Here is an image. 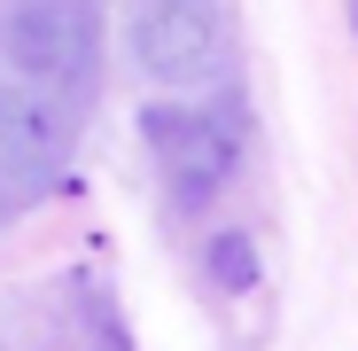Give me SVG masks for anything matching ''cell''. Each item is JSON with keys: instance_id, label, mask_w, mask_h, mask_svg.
<instances>
[{"instance_id": "6da1fadb", "label": "cell", "mask_w": 358, "mask_h": 351, "mask_svg": "<svg viewBox=\"0 0 358 351\" xmlns=\"http://www.w3.org/2000/svg\"><path fill=\"white\" fill-rule=\"evenodd\" d=\"M148 156L164 172V188L179 211H203L226 180H234V164H242V141H234V125L218 109H187V102H156L148 117Z\"/></svg>"}, {"instance_id": "7a4b0ae2", "label": "cell", "mask_w": 358, "mask_h": 351, "mask_svg": "<svg viewBox=\"0 0 358 351\" xmlns=\"http://www.w3.org/2000/svg\"><path fill=\"white\" fill-rule=\"evenodd\" d=\"M218 47H226V16L218 0H148L133 16V55L141 71L164 86H195L218 71Z\"/></svg>"}, {"instance_id": "3957f363", "label": "cell", "mask_w": 358, "mask_h": 351, "mask_svg": "<svg viewBox=\"0 0 358 351\" xmlns=\"http://www.w3.org/2000/svg\"><path fill=\"white\" fill-rule=\"evenodd\" d=\"M8 63L39 86H86L94 71V8L86 0H16L8 8Z\"/></svg>"}, {"instance_id": "277c9868", "label": "cell", "mask_w": 358, "mask_h": 351, "mask_svg": "<svg viewBox=\"0 0 358 351\" xmlns=\"http://www.w3.org/2000/svg\"><path fill=\"white\" fill-rule=\"evenodd\" d=\"M63 156V117L31 86H0V180H31Z\"/></svg>"}, {"instance_id": "5b68a950", "label": "cell", "mask_w": 358, "mask_h": 351, "mask_svg": "<svg viewBox=\"0 0 358 351\" xmlns=\"http://www.w3.org/2000/svg\"><path fill=\"white\" fill-rule=\"evenodd\" d=\"M210 273H218L226 289H250V281H257V258H250L242 234H218V242H210Z\"/></svg>"}]
</instances>
